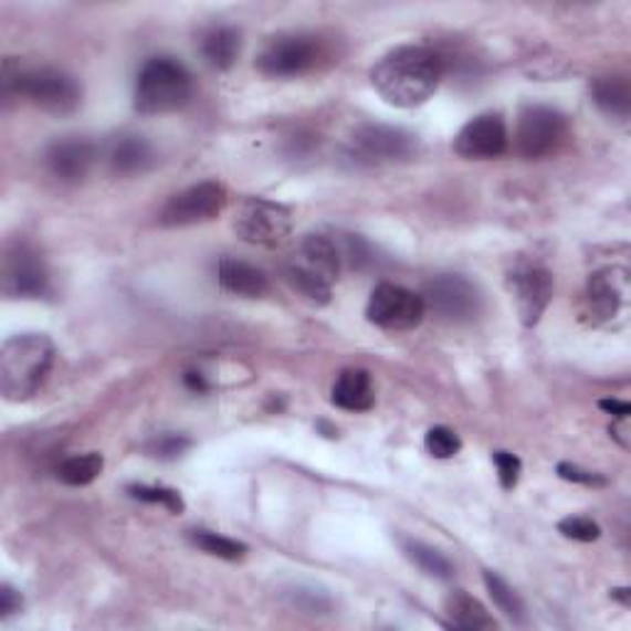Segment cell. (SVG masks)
Here are the masks:
<instances>
[{"label": "cell", "mask_w": 631, "mask_h": 631, "mask_svg": "<svg viewBox=\"0 0 631 631\" xmlns=\"http://www.w3.org/2000/svg\"><path fill=\"white\" fill-rule=\"evenodd\" d=\"M442 77L444 60L422 45H402L388 52L370 72L372 87L398 109H414L430 102Z\"/></svg>", "instance_id": "cell-1"}, {"label": "cell", "mask_w": 631, "mask_h": 631, "mask_svg": "<svg viewBox=\"0 0 631 631\" xmlns=\"http://www.w3.org/2000/svg\"><path fill=\"white\" fill-rule=\"evenodd\" d=\"M55 366V344L45 334L8 338L0 350V392L10 402L30 400Z\"/></svg>", "instance_id": "cell-2"}, {"label": "cell", "mask_w": 631, "mask_h": 631, "mask_svg": "<svg viewBox=\"0 0 631 631\" xmlns=\"http://www.w3.org/2000/svg\"><path fill=\"white\" fill-rule=\"evenodd\" d=\"M192 77L190 72L173 57H151L136 80L134 106L138 114L158 116L173 114L190 102Z\"/></svg>", "instance_id": "cell-3"}, {"label": "cell", "mask_w": 631, "mask_h": 631, "mask_svg": "<svg viewBox=\"0 0 631 631\" xmlns=\"http://www.w3.org/2000/svg\"><path fill=\"white\" fill-rule=\"evenodd\" d=\"M6 94H15L20 99L30 102L38 109L67 116L80 109L82 90L80 84L70 77L67 72L52 67H35V70H18L15 74L6 72L3 80Z\"/></svg>", "instance_id": "cell-4"}, {"label": "cell", "mask_w": 631, "mask_h": 631, "mask_svg": "<svg viewBox=\"0 0 631 631\" xmlns=\"http://www.w3.org/2000/svg\"><path fill=\"white\" fill-rule=\"evenodd\" d=\"M417 136L398 126L366 124L358 126L348 138V156L358 164H398L417 154Z\"/></svg>", "instance_id": "cell-5"}, {"label": "cell", "mask_w": 631, "mask_h": 631, "mask_svg": "<svg viewBox=\"0 0 631 631\" xmlns=\"http://www.w3.org/2000/svg\"><path fill=\"white\" fill-rule=\"evenodd\" d=\"M320 55H324V50H320L318 38L292 32V35H280L266 42L260 57H256V67L274 80L298 77V74L312 72Z\"/></svg>", "instance_id": "cell-6"}, {"label": "cell", "mask_w": 631, "mask_h": 631, "mask_svg": "<svg viewBox=\"0 0 631 631\" xmlns=\"http://www.w3.org/2000/svg\"><path fill=\"white\" fill-rule=\"evenodd\" d=\"M568 138V119L553 106L530 104L518 116L516 148L526 158H545L560 151Z\"/></svg>", "instance_id": "cell-7"}, {"label": "cell", "mask_w": 631, "mask_h": 631, "mask_svg": "<svg viewBox=\"0 0 631 631\" xmlns=\"http://www.w3.org/2000/svg\"><path fill=\"white\" fill-rule=\"evenodd\" d=\"M234 232L256 248H276L292 232V210L266 198H248L234 215Z\"/></svg>", "instance_id": "cell-8"}, {"label": "cell", "mask_w": 631, "mask_h": 631, "mask_svg": "<svg viewBox=\"0 0 631 631\" xmlns=\"http://www.w3.org/2000/svg\"><path fill=\"white\" fill-rule=\"evenodd\" d=\"M224 202H228L224 186L218 180H206V183L176 192L160 210L158 222L164 228H190V224L210 222L224 210Z\"/></svg>", "instance_id": "cell-9"}, {"label": "cell", "mask_w": 631, "mask_h": 631, "mask_svg": "<svg viewBox=\"0 0 631 631\" xmlns=\"http://www.w3.org/2000/svg\"><path fill=\"white\" fill-rule=\"evenodd\" d=\"M366 316L382 330H412L424 320L427 306L422 294L398 284H380L372 288Z\"/></svg>", "instance_id": "cell-10"}, {"label": "cell", "mask_w": 631, "mask_h": 631, "mask_svg": "<svg viewBox=\"0 0 631 631\" xmlns=\"http://www.w3.org/2000/svg\"><path fill=\"white\" fill-rule=\"evenodd\" d=\"M424 306L437 318L449 324H466L478 316L481 296L478 288L459 274H442L424 286Z\"/></svg>", "instance_id": "cell-11"}, {"label": "cell", "mask_w": 631, "mask_h": 631, "mask_svg": "<svg viewBox=\"0 0 631 631\" xmlns=\"http://www.w3.org/2000/svg\"><path fill=\"white\" fill-rule=\"evenodd\" d=\"M50 292V276L42 256L30 244H15L3 260V294L8 298H40Z\"/></svg>", "instance_id": "cell-12"}, {"label": "cell", "mask_w": 631, "mask_h": 631, "mask_svg": "<svg viewBox=\"0 0 631 631\" xmlns=\"http://www.w3.org/2000/svg\"><path fill=\"white\" fill-rule=\"evenodd\" d=\"M508 128L498 114H481L462 126L454 138V151L466 160H488L506 154Z\"/></svg>", "instance_id": "cell-13"}, {"label": "cell", "mask_w": 631, "mask_h": 631, "mask_svg": "<svg viewBox=\"0 0 631 631\" xmlns=\"http://www.w3.org/2000/svg\"><path fill=\"white\" fill-rule=\"evenodd\" d=\"M511 292L523 326H536L553 298V276L540 266H526L511 274Z\"/></svg>", "instance_id": "cell-14"}, {"label": "cell", "mask_w": 631, "mask_h": 631, "mask_svg": "<svg viewBox=\"0 0 631 631\" xmlns=\"http://www.w3.org/2000/svg\"><path fill=\"white\" fill-rule=\"evenodd\" d=\"M96 160V146L90 138L67 136L52 144L45 154V164L50 173L60 178L62 183H80L90 176Z\"/></svg>", "instance_id": "cell-15"}, {"label": "cell", "mask_w": 631, "mask_h": 631, "mask_svg": "<svg viewBox=\"0 0 631 631\" xmlns=\"http://www.w3.org/2000/svg\"><path fill=\"white\" fill-rule=\"evenodd\" d=\"M627 272L624 270H602L590 276L585 292L587 316L595 320H609L619 316L627 304Z\"/></svg>", "instance_id": "cell-16"}, {"label": "cell", "mask_w": 631, "mask_h": 631, "mask_svg": "<svg viewBox=\"0 0 631 631\" xmlns=\"http://www.w3.org/2000/svg\"><path fill=\"white\" fill-rule=\"evenodd\" d=\"M218 282L224 292L244 298H260L270 292V280H266V274L260 270V266L242 260H232V256L220 260Z\"/></svg>", "instance_id": "cell-17"}, {"label": "cell", "mask_w": 631, "mask_h": 631, "mask_svg": "<svg viewBox=\"0 0 631 631\" xmlns=\"http://www.w3.org/2000/svg\"><path fill=\"white\" fill-rule=\"evenodd\" d=\"M330 402L346 412H366L376 402V392H372V380L366 370L350 368L344 370L334 382L330 390Z\"/></svg>", "instance_id": "cell-18"}, {"label": "cell", "mask_w": 631, "mask_h": 631, "mask_svg": "<svg viewBox=\"0 0 631 631\" xmlns=\"http://www.w3.org/2000/svg\"><path fill=\"white\" fill-rule=\"evenodd\" d=\"M302 264L308 270L316 272L334 284L338 280L340 270H344V250L338 248V242L328 234H306L302 242Z\"/></svg>", "instance_id": "cell-19"}, {"label": "cell", "mask_w": 631, "mask_h": 631, "mask_svg": "<svg viewBox=\"0 0 631 631\" xmlns=\"http://www.w3.org/2000/svg\"><path fill=\"white\" fill-rule=\"evenodd\" d=\"M154 146L148 144L144 136H122L119 141L112 146L109 154L114 173L119 176H141L154 166Z\"/></svg>", "instance_id": "cell-20"}, {"label": "cell", "mask_w": 631, "mask_h": 631, "mask_svg": "<svg viewBox=\"0 0 631 631\" xmlns=\"http://www.w3.org/2000/svg\"><path fill=\"white\" fill-rule=\"evenodd\" d=\"M242 50V35L238 28L230 25H218L208 30L200 40V52L212 70H230L234 60L240 57Z\"/></svg>", "instance_id": "cell-21"}, {"label": "cell", "mask_w": 631, "mask_h": 631, "mask_svg": "<svg viewBox=\"0 0 631 631\" xmlns=\"http://www.w3.org/2000/svg\"><path fill=\"white\" fill-rule=\"evenodd\" d=\"M444 612L449 617V624L454 629H464V631L496 629L494 617L486 612V607L464 590H456L446 597Z\"/></svg>", "instance_id": "cell-22"}, {"label": "cell", "mask_w": 631, "mask_h": 631, "mask_svg": "<svg viewBox=\"0 0 631 631\" xmlns=\"http://www.w3.org/2000/svg\"><path fill=\"white\" fill-rule=\"evenodd\" d=\"M592 102L602 114L627 122L631 114V87L624 77H600L592 84Z\"/></svg>", "instance_id": "cell-23"}, {"label": "cell", "mask_w": 631, "mask_h": 631, "mask_svg": "<svg viewBox=\"0 0 631 631\" xmlns=\"http://www.w3.org/2000/svg\"><path fill=\"white\" fill-rule=\"evenodd\" d=\"M284 280L288 282V286L294 288V292L302 294L306 302H312L316 306H326L330 302V294H334V284L324 276L316 274L304 266L302 262H294L288 264L284 270Z\"/></svg>", "instance_id": "cell-24"}, {"label": "cell", "mask_w": 631, "mask_h": 631, "mask_svg": "<svg viewBox=\"0 0 631 631\" xmlns=\"http://www.w3.org/2000/svg\"><path fill=\"white\" fill-rule=\"evenodd\" d=\"M484 582L486 590L491 595V600L498 607V612H504L513 624L526 627L528 624V612H526V602L520 600V595L513 590V587L504 580V577L486 570L484 572Z\"/></svg>", "instance_id": "cell-25"}, {"label": "cell", "mask_w": 631, "mask_h": 631, "mask_svg": "<svg viewBox=\"0 0 631 631\" xmlns=\"http://www.w3.org/2000/svg\"><path fill=\"white\" fill-rule=\"evenodd\" d=\"M402 553L408 555V560L414 562L424 575L434 577V580H452L454 565L449 562L444 553L432 548V545L408 538V540H402Z\"/></svg>", "instance_id": "cell-26"}, {"label": "cell", "mask_w": 631, "mask_h": 631, "mask_svg": "<svg viewBox=\"0 0 631 631\" xmlns=\"http://www.w3.org/2000/svg\"><path fill=\"white\" fill-rule=\"evenodd\" d=\"M102 469H104V459L96 452L70 456L57 466V478L67 486H90L92 481L102 476Z\"/></svg>", "instance_id": "cell-27"}, {"label": "cell", "mask_w": 631, "mask_h": 631, "mask_svg": "<svg viewBox=\"0 0 631 631\" xmlns=\"http://www.w3.org/2000/svg\"><path fill=\"white\" fill-rule=\"evenodd\" d=\"M190 540L196 548L220 560L238 562L244 558V555H248V545L232 540L228 536H220V533H212V530H192Z\"/></svg>", "instance_id": "cell-28"}, {"label": "cell", "mask_w": 631, "mask_h": 631, "mask_svg": "<svg viewBox=\"0 0 631 631\" xmlns=\"http://www.w3.org/2000/svg\"><path fill=\"white\" fill-rule=\"evenodd\" d=\"M126 491H128V496L136 498V501H144V504H158V506L168 508L170 513H183L186 511L183 498H180V494L173 488L138 484V486H128Z\"/></svg>", "instance_id": "cell-29"}, {"label": "cell", "mask_w": 631, "mask_h": 631, "mask_svg": "<svg viewBox=\"0 0 631 631\" xmlns=\"http://www.w3.org/2000/svg\"><path fill=\"white\" fill-rule=\"evenodd\" d=\"M424 446L434 459H452L462 452V440H459V434L449 430V427H432V430L424 434Z\"/></svg>", "instance_id": "cell-30"}, {"label": "cell", "mask_w": 631, "mask_h": 631, "mask_svg": "<svg viewBox=\"0 0 631 631\" xmlns=\"http://www.w3.org/2000/svg\"><path fill=\"white\" fill-rule=\"evenodd\" d=\"M558 530L562 533L565 538L577 540V543H595L597 538L602 536L600 526L592 518H585V516H570L558 523Z\"/></svg>", "instance_id": "cell-31"}, {"label": "cell", "mask_w": 631, "mask_h": 631, "mask_svg": "<svg viewBox=\"0 0 631 631\" xmlns=\"http://www.w3.org/2000/svg\"><path fill=\"white\" fill-rule=\"evenodd\" d=\"M190 449V440L183 434H160L154 442H148L146 452L154 459H178Z\"/></svg>", "instance_id": "cell-32"}, {"label": "cell", "mask_w": 631, "mask_h": 631, "mask_svg": "<svg viewBox=\"0 0 631 631\" xmlns=\"http://www.w3.org/2000/svg\"><path fill=\"white\" fill-rule=\"evenodd\" d=\"M494 464H496L501 486H504L506 491L516 488L518 478H520V472H523L520 459L516 454H511V452H496L494 454Z\"/></svg>", "instance_id": "cell-33"}, {"label": "cell", "mask_w": 631, "mask_h": 631, "mask_svg": "<svg viewBox=\"0 0 631 631\" xmlns=\"http://www.w3.org/2000/svg\"><path fill=\"white\" fill-rule=\"evenodd\" d=\"M558 474L565 481H572V484H582V486H604V478L595 472H587V469H580L575 464H560Z\"/></svg>", "instance_id": "cell-34"}, {"label": "cell", "mask_w": 631, "mask_h": 631, "mask_svg": "<svg viewBox=\"0 0 631 631\" xmlns=\"http://www.w3.org/2000/svg\"><path fill=\"white\" fill-rule=\"evenodd\" d=\"M20 607H23V600H20V595L13 590L10 585L0 587V617H10L20 612Z\"/></svg>", "instance_id": "cell-35"}, {"label": "cell", "mask_w": 631, "mask_h": 631, "mask_svg": "<svg viewBox=\"0 0 631 631\" xmlns=\"http://www.w3.org/2000/svg\"><path fill=\"white\" fill-rule=\"evenodd\" d=\"M600 408L609 414H614L617 420H629V414H631L629 402H624V400H602Z\"/></svg>", "instance_id": "cell-36"}]
</instances>
